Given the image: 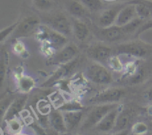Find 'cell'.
I'll return each instance as SVG.
<instances>
[{
  "instance_id": "obj_1",
  "label": "cell",
  "mask_w": 152,
  "mask_h": 135,
  "mask_svg": "<svg viewBox=\"0 0 152 135\" xmlns=\"http://www.w3.org/2000/svg\"><path fill=\"white\" fill-rule=\"evenodd\" d=\"M113 54H123L132 57L145 59L152 56V45L140 40L117 45L113 48Z\"/></svg>"
},
{
  "instance_id": "obj_2",
  "label": "cell",
  "mask_w": 152,
  "mask_h": 135,
  "mask_svg": "<svg viewBox=\"0 0 152 135\" xmlns=\"http://www.w3.org/2000/svg\"><path fill=\"white\" fill-rule=\"evenodd\" d=\"M120 105L119 103H105L98 104L96 106L92 108L91 111L88 114L82 125V130H88L96 126L102 118L112 109Z\"/></svg>"
},
{
  "instance_id": "obj_3",
  "label": "cell",
  "mask_w": 152,
  "mask_h": 135,
  "mask_svg": "<svg viewBox=\"0 0 152 135\" xmlns=\"http://www.w3.org/2000/svg\"><path fill=\"white\" fill-rule=\"evenodd\" d=\"M126 94V89L122 88H109L91 96L89 99V102L96 105L105 103H119V102L125 97Z\"/></svg>"
},
{
  "instance_id": "obj_4",
  "label": "cell",
  "mask_w": 152,
  "mask_h": 135,
  "mask_svg": "<svg viewBox=\"0 0 152 135\" xmlns=\"http://www.w3.org/2000/svg\"><path fill=\"white\" fill-rule=\"evenodd\" d=\"M87 78L97 85L110 84L113 81L111 73L105 66L97 62L91 64L86 71Z\"/></svg>"
},
{
  "instance_id": "obj_5",
  "label": "cell",
  "mask_w": 152,
  "mask_h": 135,
  "mask_svg": "<svg viewBox=\"0 0 152 135\" xmlns=\"http://www.w3.org/2000/svg\"><path fill=\"white\" fill-rule=\"evenodd\" d=\"M79 63H80V57L77 56L70 62L59 65L56 71L49 77L48 80H46L41 86L42 87H50L59 80L65 79L76 69Z\"/></svg>"
},
{
  "instance_id": "obj_6",
  "label": "cell",
  "mask_w": 152,
  "mask_h": 135,
  "mask_svg": "<svg viewBox=\"0 0 152 135\" xmlns=\"http://www.w3.org/2000/svg\"><path fill=\"white\" fill-rule=\"evenodd\" d=\"M78 51V47L76 45L73 43L67 45L59 52L54 53L51 57H50L48 64L52 65H60L67 63L77 57Z\"/></svg>"
},
{
  "instance_id": "obj_7",
  "label": "cell",
  "mask_w": 152,
  "mask_h": 135,
  "mask_svg": "<svg viewBox=\"0 0 152 135\" xmlns=\"http://www.w3.org/2000/svg\"><path fill=\"white\" fill-rule=\"evenodd\" d=\"M95 31V34L97 38L105 42L118 41L127 35L123 26H117L116 25L107 28H99Z\"/></svg>"
},
{
  "instance_id": "obj_8",
  "label": "cell",
  "mask_w": 152,
  "mask_h": 135,
  "mask_svg": "<svg viewBox=\"0 0 152 135\" xmlns=\"http://www.w3.org/2000/svg\"><path fill=\"white\" fill-rule=\"evenodd\" d=\"M40 19L37 16H29L25 17L22 22H19L17 28L15 30L13 35L18 37L28 36L37 31L40 25Z\"/></svg>"
},
{
  "instance_id": "obj_9",
  "label": "cell",
  "mask_w": 152,
  "mask_h": 135,
  "mask_svg": "<svg viewBox=\"0 0 152 135\" xmlns=\"http://www.w3.org/2000/svg\"><path fill=\"white\" fill-rule=\"evenodd\" d=\"M48 24L52 29L65 36H68L72 33L71 22L62 13H57L52 16L48 19Z\"/></svg>"
},
{
  "instance_id": "obj_10",
  "label": "cell",
  "mask_w": 152,
  "mask_h": 135,
  "mask_svg": "<svg viewBox=\"0 0 152 135\" xmlns=\"http://www.w3.org/2000/svg\"><path fill=\"white\" fill-rule=\"evenodd\" d=\"M86 54L88 58L97 62L108 61L113 55V48L102 43L93 45L86 50Z\"/></svg>"
},
{
  "instance_id": "obj_11",
  "label": "cell",
  "mask_w": 152,
  "mask_h": 135,
  "mask_svg": "<svg viewBox=\"0 0 152 135\" xmlns=\"http://www.w3.org/2000/svg\"><path fill=\"white\" fill-rule=\"evenodd\" d=\"M123 108V105L120 104L115 108L110 111L101 121L96 126V129L98 131L102 132H108L113 130L114 126H115L116 121H117V117Z\"/></svg>"
},
{
  "instance_id": "obj_12",
  "label": "cell",
  "mask_w": 152,
  "mask_h": 135,
  "mask_svg": "<svg viewBox=\"0 0 152 135\" xmlns=\"http://www.w3.org/2000/svg\"><path fill=\"white\" fill-rule=\"evenodd\" d=\"M136 116V111L132 108H123L117 117L115 126L111 131L113 133L121 132L127 128Z\"/></svg>"
},
{
  "instance_id": "obj_13",
  "label": "cell",
  "mask_w": 152,
  "mask_h": 135,
  "mask_svg": "<svg viewBox=\"0 0 152 135\" xmlns=\"http://www.w3.org/2000/svg\"><path fill=\"white\" fill-rule=\"evenodd\" d=\"M137 14L135 4L128 3L120 10L114 25L117 26H124L133 20L135 17H137Z\"/></svg>"
},
{
  "instance_id": "obj_14",
  "label": "cell",
  "mask_w": 152,
  "mask_h": 135,
  "mask_svg": "<svg viewBox=\"0 0 152 135\" xmlns=\"http://www.w3.org/2000/svg\"><path fill=\"white\" fill-rule=\"evenodd\" d=\"M28 93H23V95L19 97H16L10 106L7 109L5 115H4V120L5 121L10 120L14 117H17L18 114H20L24 109L27 100H28Z\"/></svg>"
},
{
  "instance_id": "obj_15",
  "label": "cell",
  "mask_w": 152,
  "mask_h": 135,
  "mask_svg": "<svg viewBox=\"0 0 152 135\" xmlns=\"http://www.w3.org/2000/svg\"><path fill=\"white\" fill-rule=\"evenodd\" d=\"M49 124L58 134H64L68 131L63 113L58 109L52 111L49 114Z\"/></svg>"
},
{
  "instance_id": "obj_16",
  "label": "cell",
  "mask_w": 152,
  "mask_h": 135,
  "mask_svg": "<svg viewBox=\"0 0 152 135\" xmlns=\"http://www.w3.org/2000/svg\"><path fill=\"white\" fill-rule=\"evenodd\" d=\"M83 114L84 113L83 110L63 111L64 119L68 131H72L77 128L83 120Z\"/></svg>"
},
{
  "instance_id": "obj_17",
  "label": "cell",
  "mask_w": 152,
  "mask_h": 135,
  "mask_svg": "<svg viewBox=\"0 0 152 135\" xmlns=\"http://www.w3.org/2000/svg\"><path fill=\"white\" fill-rule=\"evenodd\" d=\"M121 6L111 7L104 10L99 18V25L101 28H107L114 25L118 13L122 9Z\"/></svg>"
},
{
  "instance_id": "obj_18",
  "label": "cell",
  "mask_w": 152,
  "mask_h": 135,
  "mask_svg": "<svg viewBox=\"0 0 152 135\" xmlns=\"http://www.w3.org/2000/svg\"><path fill=\"white\" fill-rule=\"evenodd\" d=\"M16 79L17 89L22 93H28L36 86L35 80L28 75L19 74L16 75Z\"/></svg>"
},
{
  "instance_id": "obj_19",
  "label": "cell",
  "mask_w": 152,
  "mask_h": 135,
  "mask_svg": "<svg viewBox=\"0 0 152 135\" xmlns=\"http://www.w3.org/2000/svg\"><path fill=\"white\" fill-rule=\"evenodd\" d=\"M129 3L135 4L139 17L144 19L152 16V0H133Z\"/></svg>"
},
{
  "instance_id": "obj_20",
  "label": "cell",
  "mask_w": 152,
  "mask_h": 135,
  "mask_svg": "<svg viewBox=\"0 0 152 135\" xmlns=\"http://www.w3.org/2000/svg\"><path fill=\"white\" fill-rule=\"evenodd\" d=\"M72 27L73 32L77 39L80 41H84L88 36L90 31L88 25L85 22L77 19H74L72 22Z\"/></svg>"
},
{
  "instance_id": "obj_21",
  "label": "cell",
  "mask_w": 152,
  "mask_h": 135,
  "mask_svg": "<svg viewBox=\"0 0 152 135\" xmlns=\"http://www.w3.org/2000/svg\"><path fill=\"white\" fill-rule=\"evenodd\" d=\"M45 40L50 42L55 50H58L60 47H63L67 42L66 36L54 31L51 28H50L48 35L47 39Z\"/></svg>"
},
{
  "instance_id": "obj_22",
  "label": "cell",
  "mask_w": 152,
  "mask_h": 135,
  "mask_svg": "<svg viewBox=\"0 0 152 135\" xmlns=\"http://www.w3.org/2000/svg\"><path fill=\"white\" fill-rule=\"evenodd\" d=\"M86 7L80 1L74 0L69 3L68 10L69 13L76 17H83L87 14Z\"/></svg>"
},
{
  "instance_id": "obj_23",
  "label": "cell",
  "mask_w": 152,
  "mask_h": 135,
  "mask_svg": "<svg viewBox=\"0 0 152 135\" xmlns=\"http://www.w3.org/2000/svg\"><path fill=\"white\" fill-rule=\"evenodd\" d=\"M8 53L5 50H1L0 58V86L2 87L6 74H7V65H8Z\"/></svg>"
},
{
  "instance_id": "obj_24",
  "label": "cell",
  "mask_w": 152,
  "mask_h": 135,
  "mask_svg": "<svg viewBox=\"0 0 152 135\" xmlns=\"http://www.w3.org/2000/svg\"><path fill=\"white\" fill-rule=\"evenodd\" d=\"M107 62H108V65L109 66V68L113 71L120 73L124 71L125 65L122 62L121 59L117 55L114 54L110 56L109 59L107 61Z\"/></svg>"
},
{
  "instance_id": "obj_25",
  "label": "cell",
  "mask_w": 152,
  "mask_h": 135,
  "mask_svg": "<svg viewBox=\"0 0 152 135\" xmlns=\"http://www.w3.org/2000/svg\"><path fill=\"white\" fill-rule=\"evenodd\" d=\"M15 98L16 97H15L14 95L10 94L1 99V102H0V119H1V121H3L7 109L10 106L12 102H13Z\"/></svg>"
},
{
  "instance_id": "obj_26",
  "label": "cell",
  "mask_w": 152,
  "mask_h": 135,
  "mask_svg": "<svg viewBox=\"0 0 152 135\" xmlns=\"http://www.w3.org/2000/svg\"><path fill=\"white\" fill-rule=\"evenodd\" d=\"M142 24H143V19L139 17V16H137L133 20H132L130 22H129V23L126 24V25H124L123 27L125 32L126 33V34H132L134 32H136L138 28Z\"/></svg>"
},
{
  "instance_id": "obj_27",
  "label": "cell",
  "mask_w": 152,
  "mask_h": 135,
  "mask_svg": "<svg viewBox=\"0 0 152 135\" xmlns=\"http://www.w3.org/2000/svg\"><path fill=\"white\" fill-rule=\"evenodd\" d=\"M12 49L17 56H21L22 58H27L30 56V53L27 50L25 45L19 40L15 41V42L12 45Z\"/></svg>"
},
{
  "instance_id": "obj_28",
  "label": "cell",
  "mask_w": 152,
  "mask_h": 135,
  "mask_svg": "<svg viewBox=\"0 0 152 135\" xmlns=\"http://www.w3.org/2000/svg\"><path fill=\"white\" fill-rule=\"evenodd\" d=\"M84 107L80 104V102L77 101H71V102H65L62 105L59 106L58 110L61 111H78V110H83Z\"/></svg>"
},
{
  "instance_id": "obj_29",
  "label": "cell",
  "mask_w": 152,
  "mask_h": 135,
  "mask_svg": "<svg viewBox=\"0 0 152 135\" xmlns=\"http://www.w3.org/2000/svg\"><path fill=\"white\" fill-rule=\"evenodd\" d=\"M34 5L38 10L45 11L51 8L54 4L53 0H32Z\"/></svg>"
},
{
  "instance_id": "obj_30",
  "label": "cell",
  "mask_w": 152,
  "mask_h": 135,
  "mask_svg": "<svg viewBox=\"0 0 152 135\" xmlns=\"http://www.w3.org/2000/svg\"><path fill=\"white\" fill-rule=\"evenodd\" d=\"M80 1L91 11H98L101 10L102 7L101 0H80Z\"/></svg>"
},
{
  "instance_id": "obj_31",
  "label": "cell",
  "mask_w": 152,
  "mask_h": 135,
  "mask_svg": "<svg viewBox=\"0 0 152 135\" xmlns=\"http://www.w3.org/2000/svg\"><path fill=\"white\" fill-rule=\"evenodd\" d=\"M7 126L9 131L14 134L19 133L22 128V124L17 119V117H14V118L7 120Z\"/></svg>"
},
{
  "instance_id": "obj_32",
  "label": "cell",
  "mask_w": 152,
  "mask_h": 135,
  "mask_svg": "<svg viewBox=\"0 0 152 135\" xmlns=\"http://www.w3.org/2000/svg\"><path fill=\"white\" fill-rule=\"evenodd\" d=\"M148 131V127L143 122H137L132 126V132L134 134H145Z\"/></svg>"
},
{
  "instance_id": "obj_33",
  "label": "cell",
  "mask_w": 152,
  "mask_h": 135,
  "mask_svg": "<svg viewBox=\"0 0 152 135\" xmlns=\"http://www.w3.org/2000/svg\"><path fill=\"white\" fill-rule=\"evenodd\" d=\"M138 70V65L137 62L135 61H132L126 63L124 68V77H129L134 75Z\"/></svg>"
},
{
  "instance_id": "obj_34",
  "label": "cell",
  "mask_w": 152,
  "mask_h": 135,
  "mask_svg": "<svg viewBox=\"0 0 152 135\" xmlns=\"http://www.w3.org/2000/svg\"><path fill=\"white\" fill-rule=\"evenodd\" d=\"M18 25H19V22H15L14 24L11 25H9L7 28H3L1 31V33H0V42L1 43H3V42L11 34H13L15 31V30L17 28Z\"/></svg>"
},
{
  "instance_id": "obj_35",
  "label": "cell",
  "mask_w": 152,
  "mask_h": 135,
  "mask_svg": "<svg viewBox=\"0 0 152 135\" xmlns=\"http://www.w3.org/2000/svg\"><path fill=\"white\" fill-rule=\"evenodd\" d=\"M145 77V71L143 68L140 67L138 68L137 71L134 76L130 77V82L133 85L140 83Z\"/></svg>"
},
{
  "instance_id": "obj_36",
  "label": "cell",
  "mask_w": 152,
  "mask_h": 135,
  "mask_svg": "<svg viewBox=\"0 0 152 135\" xmlns=\"http://www.w3.org/2000/svg\"><path fill=\"white\" fill-rule=\"evenodd\" d=\"M37 109H38L39 112L44 115H48L50 112H51V108H50V104L48 102L45 100H40L39 102L37 103Z\"/></svg>"
},
{
  "instance_id": "obj_37",
  "label": "cell",
  "mask_w": 152,
  "mask_h": 135,
  "mask_svg": "<svg viewBox=\"0 0 152 135\" xmlns=\"http://www.w3.org/2000/svg\"><path fill=\"white\" fill-rule=\"evenodd\" d=\"M149 29H152V18L149 20L146 21L145 22H143L142 25L140 27L137 29V31H136V34H135V36H138L139 35H140L142 33L145 32V31H148Z\"/></svg>"
},
{
  "instance_id": "obj_38",
  "label": "cell",
  "mask_w": 152,
  "mask_h": 135,
  "mask_svg": "<svg viewBox=\"0 0 152 135\" xmlns=\"http://www.w3.org/2000/svg\"><path fill=\"white\" fill-rule=\"evenodd\" d=\"M145 97L149 101H151L152 102V86L151 87H150L149 88H148L146 90V91L145 92Z\"/></svg>"
},
{
  "instance_id": "obj_39",
  "label": "cell",
  "mask_w": 152,
  "mask_h": 135,
  "mask_svg": "<svg viewBox=\"0 0 152 135\" xmlns=\"http://www.w3.org/2000/svg\"><path fill=\"white\" fill-rule=\"evenodd\" d=\"M147 113L149 116H152V105H149V106L147 108Z\"/></svg>"
}]
</instances>
